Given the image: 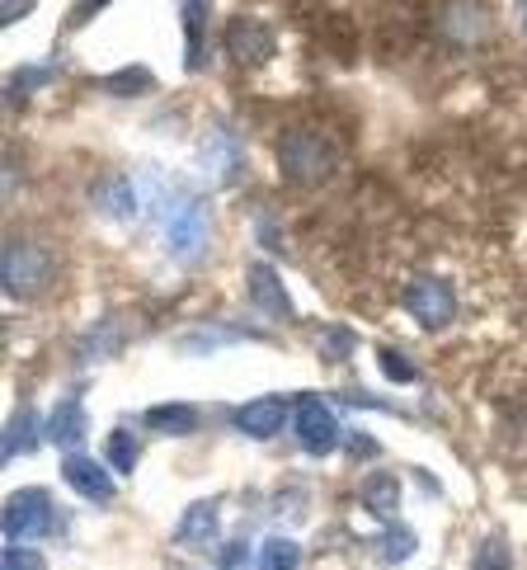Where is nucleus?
<instances>
[{"label": "nucleus", "instance_id": "32", "mask_svg": "<svg viewBox=\"0 0 527 570\" xmlns=\"http://www.w3.org/2000/svg\"><path fill=\"white\" fill-rule=\"evenodd\" d=\"M518 10H523V19H527V0H518Z\"/></svg>", "mask_w": 527, "mask_h": 570}, {"label": "nucleus", "instance_id": "20", "mask_svg": "<svg viewBox=\"0 0 527 570\" xmlns=\"http://www.w3.org/2000/svg\"><path fill=\"white\" fill-rule=\"evenodd\" d=\"M255 566L259 570H301V547L288 538H264Z\"/></svg>", "mask_w": 527, "mask_h": 570}, {"label": "nucleus", "instance_id": "2", "mask_svg": "<svg viewBox=\"0 0 527 570\" xmlns=\"http://www.w3.org/2000/svg\"><path fill=\"white\" fill-rule=\"evenodd\" d=\"M278 166L288 175V185H320V179H330V170H335V147L320 132L292 128L278 141Z\"/></svg>", "mask_w": 527, "mask_h": 570}, {"label": "nucleus", "instance_id": "3", "mask_svg": "<svg viewBox=\"0 0 527 570\" xmlns=\"http://www.w3.org/2000/svg\"><path fill=\"white\" fill-rule=\"evenodd\" d=\"M0 278H6V293L10 297H33L48 288L52 278V255L33 240H10L6 259H0Z\"/></svg>", "mask_w": 527, "mask_h": 570}, {"label": "nucleus", "instance_id": "18", "mask_svg": "<svg viewBox=\"0 0 527 570\" xmlns=\"http://www.w3.org/2000/svg\"><path fill=\"white\" fill-rule=\"evenodd\" d=\"M362 509L368 514H377L381 523H391L396 519V504H400V485H396V476H387V472H377V476H368L362 481Z\"/></svg>", "mask_w": 527, "mask_h": 570}, {"label": "nucleus", "instance_id": "5", "mask_svg": "<svg viewBox=\"0 0 527 570\" xmlns=\"http://www.w3.org/2000/svg\"><path fill=\"white\" fill-rule=\"evenodd\" d=\"M405 312H410L424 331H443V325H453V312H457V293L448 288L443 278H429V274H415L405 283Z\"/></svg>", "mask_w": 527, "mask_h": 570}, {"label": "nucleus", "instance_id": "1", "mask_svg": "<svg viewBox=\"0 0 527 570\" xmlns=\"http://www.w3.org/2000/svg\"><path fill=\"white\" fill-rule=\"evenodd\" d=\"M151 208L160 213V227H166V246L179 264H198L208 255V240H212V213H208V198L202 194H166L156 189Z\"/></svg>", "mask_w": 527, "mask_h": 570}, {"label": "nucleus", "instance_id": "23", "mask_svg": "<svg viewBox=\"0 0 527 570\" xmlns=\"http://www.w3.org/2000/svg\"><path fill=\"white\" fill-rule=\"evenodd\" d=\"M137 458H141V448H137V439L128 434V430H113L109 434V466L118 476H128L132 466H137Z\"/></svg>", "mask_w": 527, "mask_h": 570}, {"label": "nucleus", "instance_id": "22", "mask_svg": "<svg viewBox=\"0 0 527 570\" xmlns=\"http://www.w3.org/2000/svg\"><path fill=\"white\" fill-rule=\"evenodd\" d=\"M151 86H156V76H151L147 67H128V71H118V76H109V80H105V90H109V95H118V99H132V95L151 90Z\"/></svg>", "mask_w": 527, "mask_h": 570}, {"label": "nucleus", "instance_id": "10", "mask_svg": "<svg viewBox=\"0 0 527 570\" xmlns=\"http://www.w3.org/2000/svg\"><path fill=\"white\" fill-rule=\"evenodd\" d=\"M62 481L71 485L76 495H86V500H95V504H105V500L113 495L109 466H99L95 458H80V453H71V458L62 462Z\"/></svg>", "mask_w": 527, "mask_h": 570}, {"label": "nucleus", "instance_id": "7", "mask_svg": "<svg viewBox=\"0 0 527 570\" xmlns=\"http://www.w3.org/2000/svg\"><path fill=\"white\" fill-rule=\"evenodd\" d=\"M202 170H208L217 185H236L240 170H246V151H240V137L231 128H212L202 137Z\"/></svg>", "mask_w": 527, "mask_h": 570}, {"label": "nucleus", "instance_id": "13", "mask_svg": "<svg viewBox=\"0 0 527 570\" xmlns=\"http://www.w3.org/2000/svg\"><path fill=\"white\" fill-rule=\"evenodd\" d=\"M227 52H231V62H240V67H259L264 57L274 52V38H269V29L264 24H255V19H236V24L227 29Z\"/></svg>", "mask_w": 527, "mask_h": 570}, {"label": "nucleus", "instance_id": "21", "mask_svg": "<svg viewBox=\"0 0 527 570\" xmlns=\"http://www.w3.org/2000/svg\"><path fill=\"white\" fill-rule=\"evenodd\" d=\"M377 552H381V561H387V566H396V561H405L415 552V533H410V528H400V523H387V533L377 538Z\"/></svg>", "mask_w": 527, "mask_h": 570}, {"label": "nucleus", "instance_id": "27", "mask_svg": "<svg viewBox=\"0 0 527 570\" xmlns=\"http://www.w3.org/2000/svg\"><path fill=\"white\" fill-rule=\"evenodd\" d=\"M509 552H504V542H480L476 552V570H509Z\"/></svg>", "mask_w": 527, "mask_h": 570}, {"label": "nucleus", "instance_id": "29", "mask_svg": "<svg viewBox=\"0 0 527 570\" xmlns=\"http://www.w3.org/2000/svg\"><path fill=\"white\" fill-rule=\"evenodd\" d=\"M105 6H109V0H80V6L71 10V19H67V24H71V29H80V24H86V19H90V14H99Z\"/></svg>", "mask_w": 527, "mask_h": 570}, {"label": "nucleus", "instance_id": "31", "mask_svg": "<svg viewBox=\"0 0 527 570\" xmlns=\"http://www.w3.org/2000/svg\"><path fill=\"white\" fill-rule=\"evenodd\" d=\"M33 6V0H6V10H0V24H14L19 14H24Z\"/></svg>", "mask_w": 527, "mask_h": 570}, {"label": "nucleus", "instance_id": "12", "mask_svg": "<svg viewBox=\"0 0 527 570\" xmlns=\"http://www.w3.org/2000/svg\"><path fill=\"white\" fill-rule=\"evenodd\" d=\"M250 302L269 321H292V297H288L282 278L269 269V264H250Z\"/></svg>", "mask_w": 527, "mask_h": 570}, {"label": "nucleus", "instance_id": "24", "mask_svg": "<svg viewBox=\"0 0 527 570\" xmlns=\"http://www.w3.org/2000/svg\"><path fill=\"white\" fill-rule=\"evenodd\" d=\"M0 570H48V561H43V552H33V547L10 542L6 557H0Z\"/></svg>", "mask_w": 527, "mask_h": 570}, {"label": "nucleus", "instance_id": "11", "mask_svg": "<svg viewBox=\"0 0 527 570\" xmlns=\"http://www.w3.org/2000/svg\"><path fill=\"white\" fill-rule=\"evenodd\" d=\"M90 203H95L99 217H109V222H132V217H137V185H132L128 175H105V179L95 185Z\"/></svg>", "mask_w": 527, "mask_h": 570}, {"label": "nucleus", "instance_id": "14", "mask_svg": "<svg viewBox=\"0 0 527 570\" xmlns=\"http://www.w3.org/2000/svg\"><path fill=\"white\" fill-rule=\"evenodd\" d=\"M185 10V67L198 71L208 57V0H179Z\"/></svg>", "mask_w": 527, "mask_h": 570}, {"label": "nucleus", "instance_id": "19", "mask_svg": "<svg viewBox=\"0 0 527 570\" xmlns=\"http://www.w3.org/2000/svg\"><path fill=\"white\" fill-rule=\"evenodd\" d=\"M212 533H217V500H198V504H189V509H185V519H179V528H175V538H179V542H189V547L212 542Z\"/></svg>", "mask_w": 527, "mask_h": 570}, {"label": "nucleus", "instance_id": "26", "mask_svg": "<svg viewBox=\"0 0 527 570\" xmlns=\"http://www.w3.org/2000/svg\"><path fill=\"white\" fill-rule=\"evenodd\" d=\"M377 363H381V373H387L391 382H415L419 373L410 368V363H405L396 350H377Z\"/></svg>", "mask_w": 527, "mask_h": 570}, {"label": "nucleus", "instance_id": "15", "mask_svg": "<svg viewBox=\"0 0 527 570\" xmlns=\"http://www.w3.org/2000/svg\"><path fill=\"white\" fill-rule=\"evenodd\" d=\"M38 434H48V424L38 420V411H29V405H24V411H14V420L6 424V453H0V458L14 462L19 453H29V448L43 443Z\"/></svg>", "mask_w": 527, "mask_h": 570}, {"label": "nucleus", "instance_id": "8", "mask_svg": "<svg viewBox=\"0 0 527 570\" xmlns=\"http://www.w3.org/2000/svg\"><path fill=\"white\" fill-rule=\"evenodd\" d=\"M443 33L461 48L480 43V38L490 33V6H485V0H448V10H443Z\"/></svg>", "mask_w": 527, "mask_h": 570}, {"label": "nucleus", "instance_id": "17", "mask_svg": "<svg viewBox=\"0 0 527 570\" xmlns=\"http://www.w3.org/2000/svg\"><path fill=\"white\" fill-rule=\"evenodd\" d=\"M48 439H52V443H62V448H80V439H86V405H80L76 396H67V401L52 411V420H48Z\"/></svg>", "mask_w": 527, "mask_h": 570}, {"label": "nucleus", "instance_id": "9", "mask_svg": "<svg viewBox=\"0 0 527 570\" xmlns=\"http://www.w3.org/2000/svg\"><path fill=\"white\" fill-rule=\"evenodd\" d=\"M282 420H288V411H282L278 396H259V401H246L231 411V424L246 439H274L282 430Z\"/></svg>", "mask_w": 527, "mask_h": 570}, {"label": "nucleus", "instance_id": "30", "mask_svg": "<svg viewBox=\"0 0 527 570\" xmlns=\"http://www.w3.org/2000/svg\"><path fill=\"white\" fill-rule=\"evenodd\" d=\"M240 557H246V547L231 542V547H221V552H217V566H221V570H236V566H240Z\"/></svg>", "mask_w": 527, "mask_h": 570}, {"label": "nucleus", "instance_id": "25", "mask_svg": "<svg viewBox=\"0 0 527 570\" xmlns=\"http://www.w3.org/2000/svg\"><path fill=\"white\" fill-rule=\"evenodd\" d=\"M52 80V67H24V71H14L10 76V99L14 105H24V90H38V86H48Z\"/></svg>", "mask_w": 527, "mask_h": 570}, {"label": "nucleus", "instance_id": "4", "mask_svg": "<svg viewBox=\"0 0 527 570\" xmlns=\"http://www.w3.org/2000/svg\"><path fill=\"white\" fill-rule=\"evenodd\" d=\"M57 523V509L48 500V491H38V485H29V491H14L6 500V514H0V528H6L10 542H38L48 538Z\"/></svg>", "mask_w": 527, "mask_h": 570}, {"label": "nucleus", "instance_id": "16", "mask_svg": "<svg viewBox=\"0 0 527 570\" xmlns=\"http://www.w3.org/2000/svg\"><path fill=\"white\" fill-rule=\"evenodd\" d=\"M141 420H147V430H151V434L179 439V434H193V424H198V411H193L189 401H170V405H156V411H147Z\"/></svg>", "mask_w": 527, "mask_h": 570}, {"label": "nucleus", "instance_id": "6", "mask_svg": "<svg viewBox=\"0 0 527 570\" xmlns=\"http://www.w3.org/2000/svg\"><path fill=\"white\" fill-rule=\"evenodd\" d=\"M292 430H297V443L307 448V453H335L339 448V420L330 415V405L320 401V396H307L297 405V415H292Z\"/></svg>", "mask_w": 527, "mask_h": 570}, {"label": "nucleus", "instance_id": "28", "mask_svg": "<svg viewBox=\"0 0 527 570\" xmlns=\"http://www.w3.org/2000/svg\"><path fill=\"white\" fill-rule=\"evenodd\" d=\"M320 344H326V354H330V358H339V354H354V335H349V331H330V335L320 340Z\"/></svg>", "mask_w": 527, "mask_h": 570}]
</instances>
